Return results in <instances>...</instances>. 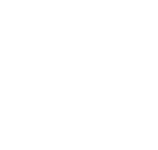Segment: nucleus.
Instances as JSON below:
<instances>
[]
</instances>
